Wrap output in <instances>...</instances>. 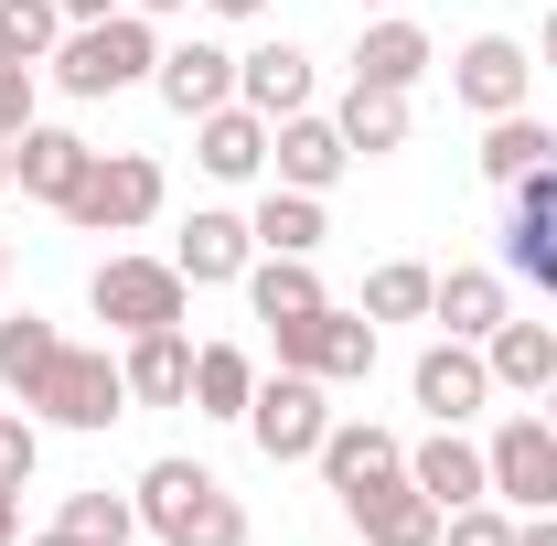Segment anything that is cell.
<instances>
[{
    "instance_id": "cell-1",
    "label": "cell",
    "mask_w": 557,
    "mask_h": 546,
    "mask_svg": "<svg viewBox=\"0 0 557 546\" xmlns=\"http://www.w3.org/2000/svg\"><path fill=\"white\" fill-rule=\"evenodd\" d=\"M139 525H150L161 546H247V504H236L205 461L172 450V461L139 472Z\"/></svg>"
},
{
    "instance_id": "cell-2",
    "label": "cell",
    "mask_w": 557,
    "mask_h": 546,
    "mask_svg": "<svg viewBox=\"0 0 557 546\" xmlns=\"http://www.w3.org/2000/svg\"><path fill=\"white\" fill-rule=\"evenodd\" d=\"M54 86L65 97H119L139 75H161V33H150V11H108V22H65V44H54Z\"/></svg>"
},
{
    "instance_id": "cell-3",
    "label": "cell",
    "mask_w": 557,
    "mask_h": 546,
    "mask_svg": "<svg viewBox=\"0 0 557 546\" xmlns=\"http://www.w3.org/2000/svg\"><path fill=\"white\" fill-rule=\"evenodd\" d=\"M86 311H97L108 333H172V322L194 311V278L172 269V258H97Z\"/></svg>"
},
{
    "instance_id": "cell-4",
    "label": "cell",
    "mask_w": 557,
    "mask_h": 546,
    "mask_svg": "<svg viewBox=\"0 0 557 546\" xmlns=\"http://www.w3.org/2000/svg\"><path fill=\"white\" fill-rule=\"evenodd\" d=\"M269 343H278V364H289V375H322V386H354V375H375V322H364V311H344V300L269 322Z\"/></svg>"
},
{
    "instance_id": "cell-5",
    "label": "cell",
    "mask_w": 557,
    "mask_h": 546,
    "mask_svg": "<svg viewBox=\"0 0 557 546\" xmlns=\"http://www.w3.org/2000/svg\"><path fill=\"white\" fill-rule=\"evenodd\" d=\"M33 408L54 418V429H119V418H129V375H119V353L65 343V353H54V375L33 386Z\"/></svg>"
},
{
    "instance_id": "cell-6",
    "label": "cell",
    "mask_w": 557,
    "mask_h": 546,
    "mask_svg": "<svg viewBox=\"0 0 557 546\" xmlns=\"http://www.w3.org/2000/svg\"><path fill=\"white\" fill-rule=\"evenodd\" d=\"M322 429H333V408H322V375H258V397H247V439L269 450V461H311L322 450Z\"/></svg>"
},
{
    "instance_id": "cell-7",
    "label": "cell",
    "mask_w": 557,
    "mask_h": 546,
    "mask_svg": "<svg viewBox=\"0 0 557 546\" xmlns=\"http://www.w3.org/2000/svg\"><path fill=\"white\" fill-rule=\"evenodd\" d=\"M483 461H493V504H515V514H557V429L536 408L504 418V429L483 439Z\"/></svg>"
},
{
    "instance_id": "cell-8",
    "label": "cell",
    "mask_w": 557,
    "mask_h": 546,
    "mask_svg": "<svg viewBox=\"0 0 557 546\" xmlns=\"http://www.w3.org/2000/svg\"><path fill=\"white\" fill-rule=\"evenodd\" d=\"M450 97H461L472 119H515V108L536 97V54H525L515 33H472V44L450 54Z\"/></svg>"
},
{
    "instance_id": "cell-9",
    "label": "cell",
    "mask_w": 557,
    "mask_h": 546,
    "mask_svg": "<svg viewBox=\"0 0 557 546\" xmlns=\"http://www.w3.org/2000/svg\"><path fill=\"white\" fill-rule=\"evenodd\" d=\"M75 225L86 236H129L161 214V161H139V150H97V172H86V194H75Z\"/></svg>"
},
{
    "instance_id": "cell-10",
    "label": "cell",
    "mask_w": 557,
    "mask_h": 546,
    "mask_svg": "<svg viewBox=\"0 0 557 546\" xmlns=\"http://www.w3.org/2000/svg\"><path fill=\"white\" fill-rule=\"evenodd\" d=\"M504 194H515V214H504V278H536L557 300V161H536Z\"/></svg>"
},
{
    "instance_id": "cell-11",
    "label": "cell",
    "mask_w": 557,
    "mask_h": 546,
    "mask_svg": "<svg viewBox=\"0 0 557 546\" xmlns=\"http://www.w3.org/2000/svg\"><path fill=\"white\" fill-rule=\"evenodd\" d=\"M269 172L289 183V194H333V183L354 172V139H344V119H322V108L278 119V129H269Z\"/></svg>"
},
{
    "instance_id": "cell-12",
    "label": "cell",
    "mask_w": 557,
    "mask_h": 546,
    "mask_svg": "<svg viewBox=\"0 0 557 546\" xmlns=\"http://www.w3.org/2000/svg\"><path fill=\"white\" fill-rule=\"evenodd\" d=\"M86 172H97V150H86L75 129H44V119H33V129L11 139V183H22L33 204H54V214L86 194Z\"/></svg>"
},
{
    "instance_id": "cell-13",
    "label": "cell",
    "mask_w": 557,
    "mask_h": 546,
    "mask_svg": "<svg viewBox=\"0 0 557 546\" xmlns=\"http://www.w3.org/2000/svg\"><path fill=\"white\" fill-rule=\"evenodd\" d=\"M150 86H161L172 119H214V108H236V54L205 44V33H194V44H161V75H150Z\"/></svg>"
},
{
    "instance_id": "cell-14",
    "label": "cell",
    "mask_w": 557,
    "mask_h": 546,
    "mask_svg": "<svg viewBox=\"0 0 557 546\" xmlns=\"http://www.w3.org/2000/svg\"><path fill=\"white\" fill-rule=\"evenodd\" d=\"M311 461H322V482H333V493H375V482L408 472V439H397V429H375V418H333Z\"/></svg>"
},
{
    "instance_id": "cell-15",
    "label": "cell",
    "mask_w": 557,
    "mask_h": 546,
    "mask_svg": "<svg viewBox=\"0 0 557 546\" xmlns=\"http://www.w3.org/2000/svg\"><path fill=\"white\" fill-rule=\"evenodd\" d=\"M408 386H418V408L440 418V429H461V418L493 397V364H483V343H461V333H450V343H429V353H418V375H408Z\"/></svg>"
},
{
    "instance_id": "cell-16",
    "label": "cell",
    "mask_w": 557,
    "mask_h": 546,
    "mask_svg": "<svg viewBox=\"0 0 557 546\" xmlns=\"http://www.w3.org/2000/svg\"><path fill=\"white\" fill-rule=\"evenodd\" d=\"M408 482L440 504V514H461V504H483L493 493V461H483V439H461V429H429L408 450Z\"/></svg>"
},
{
    "instance_id": "cell-17",
    "label": "cell",
    "mask_w": 557,
    "mask_h": 546,
    "mask_svg": "<svg viewBox=\"0 0 557 546\" xmlns=\"http://www.w3.org/2000/svg\"><path fill=\"white\" fill-rule=\"evenodd\" d=\"M172 269L194 278V289H225V278H247V269H258V236H247V214L205 204L183 236H172Z\"/></svg>"
},
{
    "instance_id": "cell-18",
    "label": "cell",
    "mask_w": 557,
    "mask_h": 546,
    "mask_svg": "<svg viewBox=\"0 0 557 546\" xmlns=\"http://www.w3.org/2000/svg\"><path fill=\"white\" fill-rule=\"evenodd\" d=\"M344 514H354V536H364V546H440V525H450L408 472L375 482V493H344Z\"/></svg>"
},
{
    "instance_id": "cell-19",
    "label": "cell",
    "mask_w": 557,
    "mask_h": 546,
    "mask_svg": "<svg viewBox=\"0 0 557 546\" xmlns=\"http://www.w3.org/2000/svg\"><path fill=\"white\" fill-rule=\"evenodd\" d=\"M483 364H493V386H504V397H547V386H557V322L504 311V322L483 333Z\"/></svg>"
},
{
    "instance_id": "cell-20",
    "label": "cell",
    "mask_w": 557,
    "mask_h": 546,
    "mask_svg": "<svg viewBox=\"0 0 557 546\" xmlns=\"http://www.w3.org/2000/svg\"><path fill=\"white\" fill-rule=\"evenodd\" d=\"M119 375H129V408H183V397H194V333H183V322H172V333H129Z\"/></svg>"
},
{
    "instance_id": "cell-21",
    "label": "cell",
    "mask_w": 557,
    "mask_h": 546,
    "mask_svg": "<svg viewBox=\"0 0 557 546\" xmlns=\"http://www.w3.org/2000/svg\"><path fill=\"white\" fill-rule=\"evenodd\" d=\"M236 97H247L269 129H278V119H300V108H311V54H300L289 33L258 44V54H236Z\"/></svg>"
},
{
    "instance_id": "cell-22",
    "label": "cell",
    "mask_w": 557,
    "mask_h": 546,
    "mask_svg": "<svg viewBox=\"0 0 557 546\" xmlns=\"http://www.w3.org/2000/svg\"><path fill=\"white\" fill-rule=\"evenodd\" d=\"M194 161H205L214 183H258L269 172V119L236 97V108H214V119H194Z\"/></svg>"
},
{
    "instance_id": "cell-23",
    "label": "cell",
    "mask_w": 557,
    "mask_h": 546,
    "mask_svg": "<svg viewBox=\"0 0 557 546\" xmlns=\"http://www.w3.org/2000/svg\"><path fill=\"white\" fill-rule=\"evenodd\" d=\"M247 236H258V258H322L333 214H322V194H289V183H269V194H258V214H247Z\"/></svg>"
},
{
    "instance_id": "cell-24",
    "label": "cell",
    "mask_w": 557,
    "mask_h": 546,
    "mask_svg": "<svg viewBox=\"0 0 557 546\" xmlns=\"http://www.w3.org/2000/svg\"><path fill=\"white\" fill-rule=\"evenodd\" d=\"M440 65V54H429V33H418L408 11H375V22H364V44H354V75H364V86H408L418 97V75Z\"/></svg>"
},
{
    "instance_id": "cell-25",
    "label": "cell",
    "mask_w": 557,
    "mask_h": 546,
    "mask_svg": "<svg viewBox=\"0 0 557 546\" xmlns=\"http://www.w3.org/2000/svg\"><path fill=\"white\" fill-rule=\"evenodd\" d=\"M333 119H344L354 161H386V150H408V86H364V75H354Z\"/></svg>"
},
{
    "instance_id": "cell-26",
    "label": "cell",
    "mask_w": 557,
    "mask_h": 546,
    "mask_svg": "<svg viewBox=\"0 0 557 546\" xmlns=\"http://www.w3.org/2000/svg\"><path fill=\"white\" fill-rule=\"evenodd\" d=\"M504 311H515V300H504V269H450L440 289H429V322H450L461 343H483Z\"/></svg>"
},
{
    "instance_id": "cell-27",
    "label": "cell",
    "mask_w": 557,
    "mask_h": 546,
    "mask_svg": "<svg viewBox=\"0 0 557 546\" xmlns=\"http://www.w3.org/2000/svg\"><path fill=\"white\" fill-rule=\"evenodd\" d=\"M472 161H483V183H525L536 161H557V129L536 119V108H515V119H483V150H472Z\"/></svg>"
},
{
    "instance_id": "cell-28",
    "label": "cell",
    "mask_w": 557,
    "mask_h": 546,
    "mask_svg": "<svg viewBox=\"0 0 557 546\" xmlns=\"http://www.w3.org/2000/svg\"><path fill=\"white\" fill-rule=\"evenodd\" d=\"M247 397H258V353H236V343H194V397H183V408L247 418Z\"/></svg>"
},
{
    "instance_id": "cell-29",
    "label": "cell",
    "mask_w": 557,
    "mask_h": 546,
    "mask_svg": "<svg viewBox=\"0 0 557 546\" xmlns=\"http://www.w3.org/2000/svg\"><path fill=\"white\" fill-rule=\"evenodd\" d=\"M54 353H65V333H54L44 311H11V322H0V386L33 408V386L54 375Z\"/></svg>"
},
{
    "instance_id": "cell-30",
    "label": "cell",
    "mask_w": 557,
    "mask_h": 546,
    "mask_svg": "<svg viewBox=\"0 0 557 546\" xmlns=\"http://www.w3.org/2000/svg\"><path fill=\"white\" fill-rule=\"evenodd\" d=\"M247 300H258V322H289V311H322L333 289L311 278V258H258L247 269Z\"/></svg>"
},
{
    "instance_id": "cell-31",
    "label": "cell",
    "mask_w": 557,
    "mask_h": 546,
    "mask_svg": "<svg viewBox=\"0 0 557 546\" xmlns=\"http://www.w3.org/2000/svg\"><path fill=\"white\" fill-rule=\"evenodd\" d=\"M65 536L86 546H129L139 536V493H108V482H86V493H65V514H54Z\"/></svg>"
},
{
    "instance_id": "cell-32",
    "label": "cell",
    "mask_w": 557,
    "mask_h": 546,
    "mask_svg": "<svg viewBox=\"0 0 557 546\" xmlns=\"http://www.w3.org/2000/svg\"><path fill=\"white\" fill-rule=\"evenodd\" d=\"M429 289H440V269H418V258H386V269L364 278V300H354V311H364V322H418V311H429Z\"/></svg>"
},
{
    "instance_id": "cell-33",
    "label": "cell",
    "mask_w": 557,
    "mask_h": 546,
    "mask_svg": "<svg viewBox=\"0 0 557 546\" xmlns=\"http://www.w3.org/2000/svg\"><path fill=\"white\" fill-rule=\"evenodd\" d=\"M54 44H65V11H54V0H0V54L54 65Z\"/></svg>"
},
{
    "instance_id": "cell-34",
    "label": "cell",
    "mask_w": 557,
    "mask_h": 546,
    "mask_svg": "<svg viewBox=\"0 0 557 546\" xmlns=\"http://www.w3.org/2000/svg\"><path fill=\"white\" fill-rule=\"evenodd\" d=\"M440 546H515V514H504V504H461V514H450V525H440Z\"/></svg>"
},
{
    "instance_id": "cell-35",
    "label": "cell",
    "mask_w": 557,
    "mask_h": 546,
    "mask_svg": "<svg viewBox=\"0 0 557 546\" xmlns=\"http://www.w3.org/2000/svg\"><path fill=\"white\" fill-rule=\"evenodd\" d=\"M33 75H44V65L0 54V139H22V129H33Z\"/></svg>"
},
{
    "instance_id": "cell-36",
    "label": "cell",
    "mask_w": 557,
    "mask_h": 546,
    "mask_svg": "<svg viewBox=\"0 0 557 546\" xmlns=\"http://www.w3.org/2000/svg\"><path fill=\"white\" fill-rule=\"evenodd\" d=\"M33 461H44V429L0 408V482H33Z\"/></svg>"
},
{
    "instance_id": "cell-37",
    "label": "cell",
    "mask_w": 557,
    "mask_h": 546,
    "mask_svg": "<svg viewBox=\"0 0 557 546\" xmlns=\"http://www.w3.org/2000/svg\"><path fill=\"white\" fill-rule=\"evenodd\" d=\"M0 546H22V482H0Z\"/></svg>"
},
{
    "instance_id": "cell-38",
    "label": "cell",
    "mask_w": 557,
    "mask_h": 546,
    "mask_svg": "<svg viewBox=\"0 0 557 546\" xmlns=\"http://www.w3.org/2000/svg\"><path fill=\"white\" fill-rule=\"evenodd\" d=\"M194 11H214V22H258L269 0H194Z\"/></svg>"
},
{
    "instance_id": "cell-39",
    "label": "cell",
    "mask_w": 557,
    "mask_h": 546,
    "mask_svg": "<svg viewBox=\"0 0 557 546\" xmlns=\"http://www.w3.org/2000/svg\"><path fill=\"white\" fill-rule=\"evenodd\" d=\"M65 22H108V11H129V0H54Z\"/></svg>"
},
{
    "instance_id": "cell-40",
    "label": "cell",
    "mask_w": 557,
    "mask_h": 546,
    "mask_svg": "<svg viewBox=\"0 0 557 546\" xmlns=\"http://www.w3.org/2000/svg\"><path fill=\"white\" fill-rule=\"evenodd\" d=\"M515 546H557V514H525V525H515Z\"/></svg>"
},
{
    "instance_id": "cell-41",
    "label": "cell",
    "mask_w": 557,
    "mask_h": 546,
    "mask_svg": "<svg viewBox=\"0 0 557 546\" xmlns=\"http://www.w3.org/2000/svg\"><path fill=\"white\" fill-rule=\"evenodd\" d=\"M536 65H547V75H557V11H547V33H536Z\"/></svg>"
},
{
    "instance_id": "cell-42",
    "label": "cell",
    "mask_w": 557,
    "mask_h": 546,
    "mask_svg": "<svg viewBox=\"0 0 557 546\" xmlns=\"http://www.w3.org/2000/svg\"><path fill=\"white\" fill-rule=\"evenodd\" d=\"M22 546H86V536H65V525H44V536H22Z\"/></svg>"
},
{
    "instance_id": "cell-43",
    "label": "cell",
    "mask_w": 557,
    "mask_h": 546,
    "mask_svg": "<svg viewBox=\"0 0 557 546\" xmlns=\"http://www.w3.org/2000/svg\"><path fill=\"white\" fill-rule=\"evenodd\" d=\"M129 11H150V22H161V11H194V0H129Z\"/></svg>"
},
{
    "instance_id": "cell-44",
    "label": "cell",
    "mask_w": 557,
    "mask_h": 546,
    "mask_svg": "<svg viewBox=\"0 0 557 546\" xmlns=\"http://www.w3.org/2000/svg\"><path fill=\"white\" fill-rule=\"evenodd\" d=\"M0 194H11V139H0Z\"/></svg>"
},
{
    "instance_id": "cell-45",
    "label": "cell",
    "mask_w": 557,
    "mask_h": 546,
    "mask_svg": "<svg viewBox=\"0 0 557 546\" xmlns=\"http://www.w3.org/2000/svg\"><path fill=\"white\" fill-rule=\"evenodd\" d=\"M354 11H408V0H354Z\"/></svg>"
},
{
    "instance_id": "cell-46",
    "label": "cell",
    "mask_w": 557,
    "mask_h": 546,
    "mask_svg": "<svg viewBox=\"0 0 557 546\" xmlns=\"http://www.w3.org/2000/svg\"><path fill=\"white\" fill-rule=\"evenodd\" d=\"M547 429H557V386H547Z\"/></svg>"
},
{
    "instance_id": "cell-47",
    "label": "cell",
    "mask_w": 557,
    "mask_h": 546,
    "mask_svg": "<svg viewBox=\"0 0 557 546\" xmlns=\"http://www.w3.org/2000/svg\"><path fill=\"white\" fill-rule=\"evenodd\" d=\"M0 278H11V247H0Z\"/></svg>"
}]
</instances>
